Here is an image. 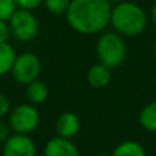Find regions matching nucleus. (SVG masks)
Wrapping results in <instances>:
<instances>
[{
  "mask_svg": "<svg viewBox=\"0 0 156 156\" xmlns=\"http://www.w3.org/2000/svg\"><path fill=\"white\" fill-rule=\"evenodd\" d=\"M111 10L112 7L108 0H71L66 18L76 32L96 34L110 23Z\"/></svg>",
  "mask_w": 156,
  "mask_h": 156,
  "instance_id": "f257e3e1",
  "label": "nucleus"
},
{
  "mask_svg": "<svg viewBox=\"0 0 156 156\" xmlns=\"http://www.w3.org/2000/svg\"><path fill=\"white\" fill-rule=\"evenodd\" d=\"M110 22L119 34L136 37L145 30L147 15L140 5L132 2H123L111 10Z\"/></svg>",
  "mask_w": 156,
  "mask_h": 156,
  "instance_id": "f03ea898",
  "label": "nucleus"
},
{
  "mask_svg": "<svg viewBox=\"0 0 156 156\" xmlns=\"http://www.w3.org/2000/svg\"><path fill=\"white\" fill-rule=\"evenodd\" d=\"M100 63L110 69H116L126 59V44L118 33H104L96 44Z\"/></svg>",
  "mask_w": 156,
  "mask_h": 156,
  "instance_id": "7ed1b4c3",
  "label": "nucleus"
},
{
  "mask_svg": "<svg viewBox=\"0 0 156 156\" xmlns=\"http://www.w3.org/2000/svg\"><path fill=\"white\" fill-rule=\"evenodd\" d=\"M8 26L11 36L23 43L33 40L38 32L37 18L34 14H32V10H25V8H16L14 11L8 19Z\"/></svg>",
  "mask_w": 156,
  "mask_h": 156,
  "instance_id": "20e7f679",
  "label": "nucleus"
},
{
  "mask_svg": "<svg viewBox=\"0 0 156 156\" xmlns=\"http://www.w3.org/2000/svg\"><path fill=\"white\" fill-rule=\"evenodd\" d=\"M8 125L14 133L30 134L40 125V114L34 104H21L10 111Z\"/></svg>",
  "mask_w": 156,
  "mask_h": 156,
  "instance_id": "39448f33",
  "label": "nucleus"
},
{
  "mask_svg": "<svg viewBox=\"0 0 156 156\" xmlns=\"http://www.w3.org/2000/svg\"><path fill=\"white\" fill-rule=\"evenodd\" d=\"M40 73H41V60L36 54L23 52L21 55H16L11 74H12L14 80L18 83L26 85V83L37 80Z\"/></svg>",
  "mask_w": 156,
  "mask_h": 156,
  "instance_id": "423d86ee",
  "label": "nucleus"
},
{
  "mask_svg": "<svg viewBox=\"0 0 156 156\" xmlns=\"http://www.w3.org/2000/svg\"><path fill=\"white\" fill-rule=\"evenodd\" d=\"M3 144V154L5 156H34L37 152L34 141L27 134L15 133Z\"/></svg>",
  "mask_w": 156,
  "mask_h": 156,
  "instance_id": "0eeeda50",
  "label": "nucleus"
},
{
  "mask_svg": "<svg viewBox=\"0 0 156 156\" xmlns=\"http://www.w3.org/2000/svg\"><path fill=\"white\" fill-rule=\"evenodd\" d=\"M44 154L47 156H77L78 149L71 143V138L56 136L45 144Z\"/></svg>",
  "mask_w": 156,
  "mask_h": 156,
  "instance_id": "6e6552de",
  "label": "nucleus"
},
{
  "mask_svg": "<svg viewBox=\"0 0 156 156\" xmlns=\"http://www.w3.org/2000/svg\"><path fill=\"white\" fill-rule=\"evenodd\" d=\"M81 129L80 118L74 112H63L59 115L55 123V130L58 136H62L66 138H73L78 134Z\"/></svg>",
  "mask_w": 156,
  "mask_h": 156,
  "instance_id": "1a4fd4ad",
  "label": "nucleus"
},
{
  "mask_svg": "<svg viewBox=\"0 0 156 156\" xmlns=\"http://www.w3.org/2000/svg\"><path fill=\"white\" fill-rule=\"evenodd\" d=\"M86 80H88V83L92 88L96 89L104 88L111 81V69L107 67L105 65H103V63L94 65L89 69Z\"/></svg>",
  "mask_w": 156,
  "mask_h": 156,
  "instance_id": "9d476101",
  "label": "nucleus"
},
{
  "mask_svg": "<svg viewBox=\"0 0 156 156\" xmlns=\"http://www.w3.org/2000/svg\"><path fill=\"white\" fill-rule=\"evenodd\" d=\"M48 94H49L48 86L43 81L38 80V78L32 81V82L26 83V97L32 104H34V105L43 104L48 99Z\"/></svg>",
  "mask_w": 156,
  "mask_h": 156,
  "instance_id": "9b49d317",
  "label": "nucleus"
},
{
  "mask_svg": "<svg viewBox=\"0 0 156 156\" xmlns=\"http://www.w3.org/2000/svg\"><path fill=\"white\" fill-rule=\"evenodd\" d=\"M16 54L8 43H0V77L11 73Z\"/></svg>",
  "mask_w": 156,
  "mask_h": 156,
  "instance_id": "f8f14e48",
  "label": "nucleus"
},
{
  "mask_svg": "<svg viewBox=\"0 0 156 156\" xmlns=\"http://www.w3.org/2000/svg\"><path fill=\"white\" fill-rule=\"evenodd\" d=\"M140 125L148 132L156 133V101L149 103L141 110Z\"/></svg>",
  "mask_w": 156,
  "mask_h": 156,
  "instance_id": "ddd939ff",
  "label": "nucleus"
},
{
  "mask_svg": "<svg viewBox=\"0 0 156 156\" xmlns=\"http://www.w3.org/2000/svg\"><path fill=\"white\" fill-rule=\"evenodd\" d=\"M115 156H144L145 149L137 141H125L114 149Z\"/></svg>",
  "mask_w": 156,
  "mask_h": 156,
  "instance_id": "4468645a",
  "label": "nucleus"
},
{
  "mask_svg": "<svg viewBox=\"0 0 156 156\" xmlns=\"http://www.w3.org/2000/svg\"><path fill=\"white\" fill-rule=\"evenodd\" d=\"M70 2L71 0H44L43 3L48 12L54 15H62V14H66Z\"/></svg>",
  "mask_w": 156,
  "mask_h": 156,
  "instance_id": "2eb2a0df",
  "label": "nucleus"
},
{
  "mask_svg": "<svg viewBox=\"0 0 156 156\" xmlns=\"http://www.w3.org/2000/svg\"><path fill=\"white\" fill-rule=\"evenodd\" d=\"M15 10L16 5L14 0H0V19L8 21Z\"/></svg>",
  "mask_w": 156,
  "mask_h": 156,
  "instance_id": "dca6fc26",
  "label": "nucleus"
},
{
  "mask_svg": "<svg viewBox=\"0 0 156 156\" xmlns=\"http://www.w3.org/2000/svg\"><path fill=\"white\" fill-rule=\"evenodd\" d=\"M16 8H25V10H34L43 4L44 0H14Z\"/></svg>",
  "mask_w": 156,
  "mask_h": 156,
  "instance_id": "f3484780",
  "label": "nucleus"
},
{
  "mask_svg": "<svg viewBox=\"0 0 156 156\" xmlns=\"http://www.w3.org/2000/svg\"><path fill=\"white\" fill-rule=\"evenodd\" d=\"M11 111V101L5 94L0 93V118H4Z\"/></svg>",
  "mask_w": 156,
  "mask_h": 156,
  "instance_id": "a211bd4d",
  "label": "nucleus"
},
{
  "mask_svg": "<svg viewBox=\"0 0 156 156\" xmlns=\"http://www.w3.org/2000/svg\"><path fill=\"white\" fill-rule=\"evenodd\" d=\"M10 36L11 32H10V26H8V21L0 19V43H8Z\"/></svg>",
  "mask_w": 156,
  "mask_h": 156,
  "instance_id": "6ab92c4d",
  "label": "nucleus"
},
{
  "mask_svg": "<svg viewBox=\"0 0 156 156\" xmlns=\"http://www.w3.org/2000/svg\"><path fill=\"white\" fill-rule=\"evenodd\" d=\"M10 132H11L10 125L7 122L2 121V118H0V143H4L10 137Z\"/></svg>",
  "mask_w": 156,
  "mask_h": 156,
  "instance_id": "aec40b11",
  "label": "nucleus"
},
{
  "mask_svg": "<svg viewBox=\"0 0 156 156\" xmlns=\"http://www.w3.org/2000/svg\"><path fill=\"white\" fill-rule=\"evenodd\" d=\"M151 15H152V21H154V23L156 25V3H155V5H154V7H152Z\"/></svg>",
  "mask_w": 156,
  "mask_h": 156,
  "instance_id": "412c9836",
  "label": "nucleus"
},
{
  "mask_svg": "<svg viewBox=\"0 0 156 156\" xmlns=\"http://www.w3.org/2000/svg\"><path fill=\"white\" fill-rule=\"evenodd\" d=\"M154 49H155V55H156V41H155V47H154Z\"/></svg>",
  "mask_w": 156,
  "mask_h": 156,
  "instance_id": "4be33fe9",
  "label": "nucleus"
}]
</instances>
